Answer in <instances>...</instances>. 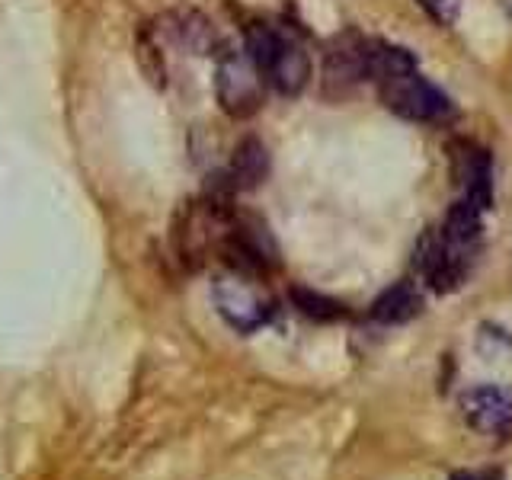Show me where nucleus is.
I'll return each instance as SVG.
<instances>
[{"instance_id": "obj_1", "label": "nucleus", "mask_w": 512, "mask_h": 480, "mask_svg": "<svg viewBox=\"0 0 512 480\" xmlns=\"http://www.w3.org/2000/svg\"><path fill=\"white\" fill-rule=\"evenodd\" d=\"M218 103L234 119L253 116L263 103V71L256 68L247 48H221L218 77H215Z\"/></svg>"}, {"instance_id": "obj_2", "label": "nucleus", "mask_w": 512, "mask_h": 480, "mask_svg": "<svg viewBox=\"0 0 512 480\" xmlns=\"http://www.w3.org/2000/svg\"><path fill=\"white\" fill-rule=\"evenodd\" d=\"M212 298L215 308L224 317V324L234 327L237 333H253L263 324H269L272 317V301L260 288L253 276H244V272H224V276L215 279L212 285Z\"/></svg>"}, {"instance_id": "obj_3", "label": "nucleus", "mask_w": 512, "mask_h": 480, "mask_svg": "<svg viewBox=\"0 0 512 480\" xmlns=\"http://www.w3.org/2000/svg\"><path fill=\"white\" fill-rule=\"evenodd\" d=\"M381 90V103L388 106L394 116L410 119V122H445L455 116L452 100L439 90L432 87L426 77H420L416 71L400 74L378 84Z\"/></svg>"}, {"instance_id": "obj_4", "label": "nucleus", "mask_w": 512, "mask_h": 480, "mask_svg": "<svg viewBox=\"0 0 512 480\" xmlns=\"http://www.w3.org/2000/svg\"><path fill=\"white\" fill-rule=\"evenodd\" d=\"M461 413L471 429L484 436H509L512 432V394L496 384H480L461 397Z\"/></svg>"}, {"instance_id": "obj_5", "label": "nucleus", "mask_w": 512, "mask_h": 480, "mask_svg": "<svg viewBox=\"0 0 512 480\" xmlns=\"http://www.w3.org/2000/svg\"><path fill=\"white\" fill-rule=\"evenodd\" d=\"M359 80H365V39L343 32L324 58V96H346Z\"/></svg>"}, {"instance_id": "obj_6", "label": "nucleus", "mask_w": 512, "mask_h": 480, "mask_svg": "<svg viewBox=\"0 0 512 480\" xmlns=\"http://www.w3.org/2000/svg\"><path fill=\"white\" fill-rule=\"evenodd\" d=\"M170 36L173 45L186 48L192 55H212L218 48V36H215V26L205 20L202 13L196 10H180V13H170L167 16V26H160Z\"/></svg>"}, {"instance_id": "obj_7", "label": "nucleus", "mask_w": 512, "mask_h": 480, "mask_svg": "<svg viewBox=\"0 0 512 480\" xmlns=\"http://www.w3.org/2000/svg\"><path fill=\"white\" fill-rule=\"evenodd\" d=\"M272 84H276V90L282 96H298L304 87H308L311 80V58L308 52L298 45V42H285L279 45V55L276 61H272V68L266 74Z\"/></svg>"}, {"instance_id": "obj_8", "label": "nucleus", "mask_w": 512, "mask_h": 480, "mask_svg": "<svg viewBox=\"0 0 512 480\" xmlns=\"http://www.w3.org/2000/svg\"><path fill=\"white\" fill-rule=\"evenodd\" d=\"M231 183L240 189H256L266 176H269V151L260 138H244L231 154V167H228Z\"/></svg>"}, {"instance_id": "obj_9", "label": "nucleus", "mask_w": 512, "mask_h": 480, "mask_svg": "<svg viewBox=\"0 0 512 480\" xmlns=\"http://www.w3.org/2000/svg\"><path fill=\"white\" fill-rule=\"evenodd\" d=\"M423 311V298L416 292L413 282H397L388 292H381L378 301L372 304V317L378 324H407L416 314Z\"/></svg>"}, {"instance_id": "obj_10", "label": "nucleus", "mask_w": 512, "mask_h": 480, "mask_svg": "<svg viewBox=\"0 0 512 480\" xmlns=\"http://www.w3.org/2000/svg\"><path fill=\"white\" fill-rule=\"evenodd\" d=\"M410 71H416V58L410 55V48L388 45V42H365V77L384 84V80Z\"/></svg>"}, {"instance_id": "obj_11", "label": "nucleus", "mask_w": 512, "mask_h": 480, "mask_svg": "<svg viewBox=\"0 0 512 480\" xmlns=\"http://www.w3.org/2000/svg\"><path fill=\"white\" fill-rule=\"evenodd\" d=\"M480 215L484 212H480L477 205H471L468 199L455 202L445 215V228H442L445 244H452L458 250H474L480 237Z\"/></svg>"}, {"instance_id": "obj_12", "label": "nucleus", "mask_w": 512, "mask_h": 480, "mask_svg": "<svg viewBox=\"0 0 512 480\" xmlns=\"http://www.w3.org/2000/svg\"><path fill=\"white\" fill-rule=\"evenodd\" d=\"M292 301L295 308L304 314L317 320V324H333V320H343L346 317V304H340L336 298L324 295V292H314V288H304V285H292Z\"/></svg>"}, {"instance_id": "obj_13", "label": "nucleus", "mask_w": 512, "mask_h": 480, "mask_svg": "<svg viewBox=\"0 0 512 480\" xmlns=\"http://www.w3.org/2000/svg\"><path fill=\"white\" fill-rule=\"evenodd\" d=\"M279 45L282 39L272 32L266 23H250L247 32H244V48H247V55L253 58V64L260 68L263 74H269L272 68V61H276L279 55Z\"/></svg>"}, {"instance_id": "obj_14", "label": "nucleus", "mask_w": 512, "mask_h": 480, "mask_svg": "<svg viewBox=\"0 0 512 480\" xmlns=\"http://www.w3.org/2000/svg\"><path fill=\"white\" fill-rule=\"evenodd\" d=\"M138 61H141V71L148 74V80H151L154 87L167 84L164 55H160V45L154 42V36H151L148 29H141V36H138Z\"/></svg>"}, {"instance_id": "obj_15", "label": "nucleus", "mask_w": 512, "mask_h": 480, "mask_svg": "<svg viewBox=\"0 0 512 480\" xmlns=\"http://www.w3.org/2000/svg\"><path fill=\"white\" fill-rule=\"evenodd\" d=\"M416 4H420L439 26H452L461 10V0H416Z\"/></svg>"}, {"instance_id": "obj_16", "label": "nucleus", "mask_w": 512, "mask_h": 480, "mask_svg": "<svg viewBox=\"0 0 512 480\" xmlns=\"http://www.w3.org/2000/svg\"><path fill=\"white\" fill-rule=\"evenodd\" d=\"M452 480H480V477L477 474H455Z\"/></svg>"}, {"instance_id": "obj_17", "label": "nucleus", "mask_w": 512, "mask_h": 480, "mask_svg": "<svg viewBox=\"0 0 512 480\" xmlns=\"http://www.w3.org/2000/svg\"><path fill=\"white\" fill-rule=\"evenodd\" d=\"M506 10H509V16H512V0H506Z\"/></svg>"}]
</instances>
